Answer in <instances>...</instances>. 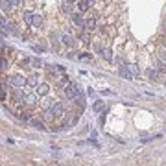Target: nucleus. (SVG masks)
Returning <instances> with one entry per match:
<instances>
[{"instance_id":"obj_1","label":"nucleus","mask_w":166,"mask_h":166,"mask_svg":"<svg viewBox=\"0 0 166 166\" xmlns=\"http://www.w3.org/2000/svg\"><path fill=\"white\" fill-rule=\"evenodd\" d=\"M80 94H81V92H80V89H78L76 83H70V85L65 87V96H66L68 100H76Z\"/></svg>"},{"instance_id":"obj_2","label":"nucleus","mask_w":166,"mask_h":166,"mask_svg":"<svg viewBox=\"0 0 166 166\" xmlns=\"http://www.w3.org/2000/svg\"><path fill=\"white\" fill-rule=\"evenodd\" d=\"M7 83L11 87H15V89H21L22 85H26V80L22 76H19V74H13V76H7Z\"/></svg>"},{"instance_id":"obj_3","label":"nucleus","mask_w":166,"mask_h":166,"mask_svg":"<svg viewBox=\"0 0 166 166\" xmlns=\"http://www.w3.org/2000/svg\"><path fill=\"white\" fill-rule=\"evenodd\" d=\"M72 21L76 22V24H78V26H80V28H85V24H87V21H85V19H83L81 15H80V13H76V15H72Z\"/></svg>"},{"instance_id":"obj_4","label":"nucleus","mask_w":166,"mask_h":166,"mask_svg":"<svg viewBox=\"0 0 166 166\" xmlns=\"http://www.w3.org/2000/svg\"><path fill=\"white\" fill-rule=\"evenodd\" d=\"M13 98H15V102H26V94L22 92L21 89H15V92H13Z\"/></svg>"},{"instance_id":"obj_5","label":"nucleus","mask_w":166,"mask_h":166,"mask_svg":"<svg viewBox=\"0 0 166 166\" xmlns=\"http://www.w3.org/2000/svg\"><path fill=\"white\" fill-rule=\"evenodd\" d=\"M37 83H39L37 74H32L30 78H26V85H28V87H37Z\"/></svg>"},{"instance_id":"obj_6","label":"nucleus","mask_w":166,"mask_h":166,"mask_svg":"<svg viewBox=\"0 0 166 166\" xmlns=\"http://www.w3.org/2000/svg\"><path fill=\"white\" fill-rule=\"evenodd\" d=\"M100 54H102V57H104L105 61H111V59H113V50H111V48H102Z\"/></svg>"},{"instance_id":"obj_7","label":"nucleus","mask_w":166,"mask_h":166,"mask_svg":"<svg viewBox=\"0 0 166 166\" xmlns=\"http://www.w3.org/2000/svg\"><path fill=\"white\" fill-rule=\"evenodd\" d=\"M63 111H65V107H63V104H56L54 107H52V113L56 115V116H61Z\"/></svg>"},{"instance_id":"obj_8","label":"nucleus","mask_w":166,"mask_h":166,"mask_svg":"<svg viewBox=\"0 0 166 166\" xmlns=\"http://www.w3.org/2000/svg\"><path fill=\"white\" fill-rule=\"evenodd\" d=\"M30 26L41 28V26H42V17H41V15H33V19H32V24H30Z\"/></svg>"},{"instance_id":"obj_9","label":"nucleus","mask_w":166,"mask_h":166,"mask_svg":"<svg viewBox=\"0 0 166 166\" xmlns=\"http://www.w3.org/2000/svg\"><path fill=\"white\" fill-rule=\"evenodd\" d=\"M30 124L33 125V127H37V129H41V131H44V124H42L41 120H37V118H32Z\"/></svg>"},{"instance_id":"obj_10","label":"nucleus","mask_w":166,"mask_h":166,"mask_svg":"<svg viewBox=\"0 0 166 166\" xmlns=\"http://www.w3.org/2000/svg\"><path fill=\"white\" fill-rule=\"evenodd\" d=\"M89 4H90L89 0H80V2H78V7H80V11H81V13L89 9Z\"/></svg>"},{"instance_id":"obj_11","label":"nucleus","mask_w":166,"mask_h":166,"mask_svg":"<svg viewBox=\"0 0 166 166\" xmlns=\"http://www.w3.org/2000/svg\"><path fill=\"white\" fill-rule=\"evenodd\" d=\"M85 28H87L89 32L96 30V19H89V21H87V24H85Z\"/></svg>"},{"instance_id":"obj_12","label":"nucleus","mask_w":166,"mask_h":166,"mask_svg":"<svg viewBox=\"0 0 166 166\" xmlns=\"http://www.w3.org/2000/svg\"><path fill=\"white\" fill-rule=\"evenodd\" d=\"M120 76H122V78H131V76H133V74H131V70L127 68V65L120 68Z\"/></svg>"},{"instance_id":"obj_13","label":"nucleus","mask_w":166,"mask_h":166,"mask_svg":"<svg viewBox=\"0 0 166 166\" xmlns=\"http://www.w3.org/2000/svg\"><path fill=\"white\" fill-rule=\"evenodd\" d=\"M0 6H2V11H9V7H13L9 0H0Z\"/></svg>"},{"instance_id":"obj_14","label":"nucleus","mask_w":166,"mask_h":166,"mask_svg":"<svg viewBox=\"0 0 166 166\" xmlns=\"http://www.w3.org/2000/svg\"><path fill=\"white\" fill-rule=\"evenodd\" d=\"M48 90H50V87H48V85H39V89H37V92H39L41 96L48 94Z\"/></svg>"},{"instance_id":"obj_15","label":"nucleus","mask_w":166,"mask_h":166,"mask_svg":"<svg viewBox=\"0 0 166 166\" xmlns=\"http://www.w3.org/2000/svg\"><path fill=\"white\" fill-rule=\"evenodd\" d=\"M92 109H94V113H100V111L104 109V102H100V100H98V102H94Z\"/></svg>"},{"instance_id":"obj_16","label":"nucleus","mask_w":166,"mask_h":166,"mask_svg":"<svg viewBox=\"0 0 166 166\" xmlns=\"http://www.w3.org/2000/svg\"><path fill=\"white\" fill-rule=\"evenodd\" d=\"M32 19H33V13L32 11H24V21H26V24H32Z\"/></svg>"},{"instance_id":"obj_17","label":"nucleus","mask_w":166,"mask_h":166,"mask_svg":"<svg viewBox=\"0 0 166 166\" xmlns=\"http://www.w3.org/2000/svg\"><path fill=\"white\" fill-rule=\"evenodd\" d=\"M127 68L131 70V74H133V76H135V74H139V66H137V65H133V63H131V65H127Z\"/></svg>"},{"instance_id":"obj_18","label":"nucleus","mask_w":166,"mask_h":166,"mask_svg":"<svg viewBox=\"0 0 166 166\" xmlns=\"http://www.w3.org/2000/svg\"><path fill=\"white\" fill-rule=\"evenodd\" d=\"M63 42H65V44H66V46H72V37H70V35H65V37H63Z\"/></svg>"},{"instance_id":"obj_19","label":"nucleus","mask_w":166,"mask_h":166,"mask_svg":"<svg viewBox=\"0 0 166 166\" xmlns=\"http://www.w3.org/2000/svg\"><path fill=\"white\" fill-rule=\"evenodd\" d=\"M32 63H33V66H42V61L39 59V57H33V59H32Z\"/></svg>"},{"instance_id":"obj_20","label":"nucleus","mask_w":166,"mask_h":166,"mask_svg":"<svg viewBox=\"0 0 166 166\" xmlns=\"http://www.w3.org/2000/svg\"><path fill=\"white\" fill-rule=\"evenodd\" d=\"M80 59H85V61H92L90 54H80Z\"/></svg>"},{"instance_id":"obj_21","label":"nucleus","mask_w":166,"mask_h":166,"mask_svg":"<svg viewBox=\"0 0 166 166\" xmlns=\"http://www.w3.org/2000/svg\"><path fill=\"white\" fill-rule=\"evenodd\" d=\"M35 100H37V98H35L33 94H30V96H26V102H28V104H35Z\"/></svg>"},{"instance_id":"obj_22","label":"nucleus","mask_w":166,"mask_h":166,"mask_svg":"<svg viewBox=\"0 0 166 166\" xmlns=\"http://www.w3.org/2000/svg\"><path fill=\"white\" fill-rule=\"evenodd\" d=\"M81 41L83 42H89V41H90V35H89V33H81Z\"/></svg>"},{"instance_id":"obj_23","label":"nucleus","mask_w":166,"mask_h":166,"mask_svg":"<svg viewBox=\"0 0 166 166\" xmlns=\"http://www.w3.org/2000/svg\"><path fill=\"white\" fill-rule=\"evenodd\" d=\"M9 2H11V6H13V7H17V6L21 4V0H9Z\"/></svg>"},{"instance_id":"obj_24","label":"nucleus","mask_w":166,"mask_h":166,"mask_svg":"<svg viewBox=\"0 0 166 166\" xmlns=\"http://www.w3.org/2000/svg\"><path fill=\"white\" fill-rule=\"evenodd\" d=\"M33 50H35V52H39V54H41V52H42V46H37V44H35V46H33Z\"/></svg>"},{"instance_id":"obj_25","label":"nucleus","mask_w":166,"mask_h":166,"mask_svg":"<svg viewBox=\"0 0 166 166\" xmlns=\"http://www.w3.org/2000/svg\"><path fill=\"white\" fill-rule=\"evenodd\" d=\"M6 68H7V61H6V59H2V70H6Z\"/></svg>"},{"instance_id":"obj_26","label":"nucleus","mask_w":166,"mask_h":166,"mask_svg":"<svg viewBox=\"0 0 166 166\" xmlns=\"http://www.w3.org/2000/svg\"><path fill=\"white\" fill-rule=\"evenodd\" d=\"M163 44H164V46H166V37H164V39H163Z\"/></svg>"},{"instance_id":"obj_27","label":"nucleus","mask_w":166,"mask_h":166,"mask_svg":"<svg viewBox=\"0 0 166 166\" xmlns=\"http://www.w3.org/2000/svg\"><path fill=\"white\" fill-rule=\"evenodd\" d=\"M164 32H166V24H164Z\"/></svg>"},{"instance_id":"obj_28","label":"nucleus","mask_w":166,"mask_h":166,"mask_svg":"<svg viewBox=\"0 0 166 166\" xmlns=\"http://www.w3.org/2000/svg\"><path fill=\"white\" fill-rule=\"evenodd\" d=\"M89 2H92V0H89Z\"/></svg>"}]
</instances>
